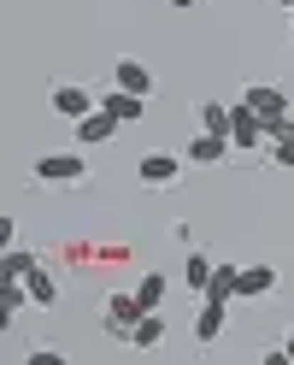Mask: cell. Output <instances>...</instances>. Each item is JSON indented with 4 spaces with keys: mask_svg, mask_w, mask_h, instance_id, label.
<instances>
[{
    "mask_svg": "<svg viewBox=\"0 0 294 365\" xmlns=\"http://www.w3.org/2000/svg\"><path fill=\"white\" fill-rule=\"evenodd\" d=\"M36 177L41 182H83L88 177V159L83 153H41L36 159Z\"/></svg>",
    "mask_w": 294,
    "mask_h": 365,
    "instance_id": "1",
    "label": "cell"
},
{
    "mask_svg": "<svg viewBox=\"0 0 294 365\" xmlns=\"http://www.w3.org/2000/svg\"><path fill=\"white\" fill-rule=\"evenodd\" d=\"M241 106H253L265 124H283V118H294V112H288V95H283V88H271V83H253V88L241 95Z\"/></svg>",
    "mask_w": 294,
    "mask_h": 365,
    "instance_id": "2",
    "label": "cell"
},
{
    "mask_svg": "<svg viewBox=\"0 0 294 365\" xmlns=\"http://www.w3.org/2000/svg\"><path fill=\"white\" fill-rule=\"evenodd\" d=\"M48 106L59 112V118H71V124H77V118H88V112H95L100 101H95V95H88V88H83V83H59V88H53V95H48Z\"/></svg>",
    "mask_w": 294,
    "mask_h": 365,
    "instance_id": "3",
    "label": "cell"
},
{
    "mask_svg": "<svg viewBox=\"0 0 294 365\" xmlns=\"http://www.w3.org/2000/svg\"><path fill=\"white\" fill-rule=\"evenodd\" d=\"M183 177V153H142V182L147 189H171Z\"/></svg>",
    "mask_w": 294,
    "mask_h": 365,
    "instance_id": "4",
    "label": "cell"
},
{
    "mask_svg": "<svg viewBox=\"0 0 294 365\" xmlns=\"http://www.w3.org/2000/svg\"><path fill=\"white\" fill-rule=\"evenodd\" d=\"M142 312L147 307L135 301V294H112V301H106V330L118 336V341H130V330H135V318H142Z\"/></svg>",
    "mask_w": 294,
    "mask_h": 365,
    "instance_id": "5",
    "label": "cell"
},
{
    "mask_svg": "<svg viewBox=\"0 0 294 365\" xmlns=\"http://www.w3.org/2000/svg\"><path fill=\"white\" fill-rule=\"evenodd\" d=\"M230 142H236V148H259V142H271V124L259 118L253 106H236V118H230Z\"/></svg>",
    "mask_w": 294,
    "mask_h": 365,
    "instance_id": "6",
    "label": "cell"
},
{
    "mask_svg": "<svg viewBox=\"0 0 294 365\" xmlns=\"http://www.w3.org/2000/svg\"><path fill=\"white\" fill-rule=\"evenodd\" d=\"M230 148H236L230 135H212V130H200L194 142H189V153H183V159H189V165H218V159H230Z\"/></svg>",
    "mask_w": 294,
    "mask_h": 365,
    "instance_id": "7",
    "label": "cell"
},
{
    "mask_svg": "<svg viewBox=\"0 0 294 365\" xmlns=\"http://www.w3.org/2000/svg\"><path fill=\"white\" fill-rule=\"evenodd\" d=\"M112 83H118V88H130V95H153V71H147V65L142 59H118V65H112Z\"/></svg>",
    "mask_w": 294,
    "mask_h": 365,
    "instance_id": "8",
    "label": "cell"
},
{
    "mask_svg": "<svg viewBox=\"0 0 294 365\" xmlns=\"http://www.w3.org/2000/svg\"><path fill=\"white\" fill-rule=\"evenodd\" d=\"M112 130H118V118H112L106 106H95L88 118H77V142L83 148H100V142H112Z\"/></svg>",
    "mask_w": 294,
    "mask_h": 365,
    "instance_id": "9",
    "label": "cell"
},
{
    "mask_svg": "<svg viewBox=\"0 0 294 365\" xmlns=\"http://www.w3.org/2000/svg\"><path fill=\"white\" fill-rule=\"evenodd\" d=\"M224 307H230V301H206V294H200V312H194V341H218V336H224Z\"/></svg>",
    "mask_w": 294,
    "mask_h": 365,
    "instance_id": "10",
    "label": "cell"
},
{
    "mask_svg": "<svg viewBox=\"0 0 294 365\" xmlns=\"http://www.w3.org/2000/svg\"><path fill=\"white\" fill-rule=\"evenodd\" d=\"M100 106H106L118 124H135V118L147 112V101H142V95H130V88H112V95H100Z\"/></svg>",
    "mask_w": 294,
    "mask_h": 365,
    "instance_id": "11",
    "label": "cell"
},
{
    "mask_svg": "<svg viewBox=\"0 0 294 365\" xmlns=\"http://www.w3.org/2000/svg\"><path fill=\"white\" fill-rule=\"evenodd\" d=\"M271 289H277V271L271 265H247L241 271V301H265Z\"/></svg>",
    "mask_w": 294,
    "mask_h": 365,
    "instance_id": "12",
    "label": "cell"
},
{
    "mask_svg": "<svg viewBox=\"0 0 294 365\" xmlns=\"http://www.w3.org/2000/svg\"><path fill=\"white\" fill-rule=\"evenodd\" d=\"M159 341H165V318L159 312H142L135 330H130V348H159Z\"/></svg>",
    "mask_w": 294,
    "mask_h": 365,
    "instance_id": "13",
    "label": "cell"
},
{
    "mask_svg": "<svg viewBox=\"0 0 294 365\" xmlns=\"http://www.w3.org/2000/svg\"><path fill=\"white\" fill-rule=\"evenodd\" d=\"M236 294H241V271L236 265H218L212 283H206V301H236Z\"/></svg>",
    "mask_w": 294,
    "mask_h": 365,
    "instance_id": "14",
    "label": "cell"
},
{
    "mask_svg": "<svg viewBox=\"0 0 294 365\" xmlns=\"http://www.w3.org/2000/svg\"><path fill=\"white\" fill-rule=\"evenodd\" d=\"M30 301L36 307H59V277H53V271H30Z\"/></svg>",
    "mask_w": 294,
    "mask_h": 365,
    "instance_id": "15",
    "label": "cell"
},
{
    "mask_svg": "<svg viewBox=\"0 0 294 365\" xmlns=\"http://www.w3.org/2000/svg\"><path fill=\"white\" fill-rule=\"evenodd\" d=\"M165 289H171V283H165V271H147V277L135 283V301H142L147 312H159V301H165Z\"/></svg>",
    "mask_w": 294,
    "mask_h": 365,
    "instance_id": "16",
    "label": "cell"
},
{
    "mask_svg": "<svg viewBox=\"0 0 294 365\" xmlns=\"http://www.w3.org/2000/svg\"><path fill=\"white\" fill-rule=\"evenodd\" d=\"M30 271H36V254H24V247H6V259H0V277L30 283Z\"/></svg>",
    "mask_w": 294,
    "mask_h": 365,
    "instance_id": "17",
    "label": "cell"
},
{
    "mask_svg": "<svg viewBox=\"0 0 294 365\" xmlns=\"http://www.w3.org/2000/svg\"><path fill=\"white\" fill-rule=\"evenodd\" d=\"M230 118H236V106H224V101L200 106V130H212V135H230Z\"/></svg>",
    "mask_w": 294,
    "mask_h": 365,
    "instance_id": "18",
    "label": "cell"
},
{
    "mask_svg": "<svg viewBox=\"0 0 294 365\" xmlns=\"http://www.w3.org/2000/svg\"><path fill=\"white\" fill-rule=\"evenodd\" d=\"M212 271H218V265H212L206 254H189V265H183V277H189V289H194V294H206V283H212Z\"/></svg>",
    "mask_w": 294,
    "mask_h": 365,
    "instance_id": "19",
    "label": "cell"
},
{
    "mask_svg": "<svg viewBox=\"0 0 294 365\" xmlns=\"http://www.w3.org/2000/svg\"><path fill=\"white\" fill-rule=\"evenodd\" d=\"M271 159H277V165H288V171H294V130H288V135H277V142H271Z\"/></svg>",
    "mask_w": 294,
    "mask_h": 365,
    "instance_id": "20",
    "label": "cell"
},
{
    "mask_svg": "<svg viewBox=\"0 0 294 365\" xmlns=\"http://www.w3.org/2000/svg\"><path fill=\"white\" fill-rule=\"evenodd\" d=\"M171 6H177V12H189V6H200V0H171Z\"/></svg>",
    "mask_w": 294,
    "mask_h": 365,
    "instance_id": "21",
    "label": "cell"
},
{
    "mask_svg": "<svg viewBox=\"0 0 294 365\" xmlns=\"http://www.w3.org/2000/svg\"><path fill=\"white\" fill-rule=\"evenodd\" d=\"M283 348H288V359H294V336H288V341H283Z\"/></svg>",
    "mask_w": 294,
    "mask_h": 365,
    "instance_id": "22",
    "label": "cell"
}]
</instances>
